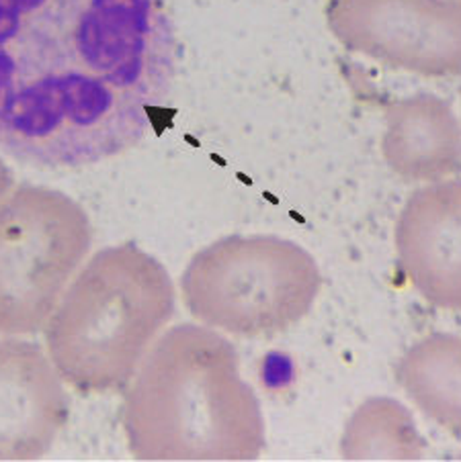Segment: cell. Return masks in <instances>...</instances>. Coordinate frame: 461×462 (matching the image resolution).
<instances>
[{
  "label": "cell",
  "instance_id": "cell-1",
  "mask_svg": "<svg viewBox=\"0 0 461 462\" xmlns=\"http://www.w3.org/2000/svg\"><path fill=\"white\" fill-rule=\"evenodd\" d=\"M165 0H0V152L82 168L136 148L173 95Z\"/></svg>",
  "mask_w": 461,
  "mask_h": 462
},
{
  "label": "cell",
  "instance_id": "cell-2",
  "mask_svg": "<svg viewBox=\"0 0 461 462\" xmlns=\"http://www.w3.org/2000/svg\"><path fill=\"white\" fill-rule=\"evenodd\" d=\"M127 450L148 462H244L265 450V418L240 356L207 326L160 336L126 387Z\"/></svg>",
  "mask_w": 461,
  "mask_h": 462
},
{
  "label": "cell",
  "instance_id": "cell-3",
  "mask_svg": "<svg viewBox=\"0 0 461 462\" xmlns=\"http://www.w3.org/2000/svg\"><path fill=\"white\" fill-rule=\"evenodd\" d=\"M171 274L140 245L92 256L45 323L50 360L82 395L123 391L174 315Z\"/></svg>",
  "mask_w": 461,
  "mask_h": 462
},
{
  "label": "cell",
  "instance_id": "cell-4",
  "mask_svg": "<svg viewBox=\"0 0 461 462\" xmlns=\"http://www.w3.org/2000/svg\"><path fill=\"white\" fill-rule=\"evenodd\" d=\"M322 274L312 254L275 236H232L199 250L181 276L187 311L215 332L268 337L312 311Z\"/></svg>",
  "mask_w": 461,
  "mask_h": 462
},
{
  "label": "cell",
  "instance_id": "cell-5",
  "mask_svg": "<svg viewBox=\"0 0 461 462\" xmlns=\"http://www.w3.org/2000/svg\"><path fill=\"white\" fill-rule=\"evenodd\" d=\"M92 245L82 207L45 187L14 189L0 201V334L45 328Z\"/></svg>",
  "mask_w": 461,
  "mask_h": 462
},
{
  "label": "cell",
  "instance_id": "cell-6",
  "mask_svg": "<svg viewBox=\"0 0 461 462\" xmlns=\"http://www.w3.org/2000/svg\"><path fill=\"white\" fill-rule=\"evenodd\" d=\"M326 25L349 51L394 70L461 76V0H328Z\"/></svg>",
  "mask_w": 461,
  "mask_h": 462
},
{
  "label": "cell",
  "instance_id": "cell-7",
  "mask_svg": "<svg viewBox=\"0 0 461 462\" xmlns=\"http://www.w3.org/2000/svg\"><path fill=\"white\" fill-rule=\"evenodd\" d=\"M398 264L427 303L461 311V180L414 190L398 215Z\"/></svg>",
  "mask_w": 461,
  "mask_h": 462
},
{
  "label": "cell",
  "instance_id": "cell-8",
  "mask_svg": "<svg viewBox=\"0 0 461 462\" xmlns=\"http://www.w3.org/2000/svg\"><path fill=\"white\" fill-rule=\"evenodd\" d=\"M68 418L64 381L40 346L0 340V462L43 458Z\"/></svg>",
  "mask_w": 461,
  "mask_h": 462
},
{
  "label": "cell",
  "instance_id": "cell-9",
  "mask_svg": "<svg viewBox=\"0 0 461 462\" xmlns=\"http://www.w3.org/2000/svg\"><path fill=\"white\" fill-rule=\"evenodd\" d=\"M381 153L404 182H439L461 172V125L445 98L417 92L383 106Z\"/></svg>",
  "mask_w": 461,
  "mask_h": 462
},
{
  "label": "cell",
  "instance_id": "cell-10",
  "mask_svg": "<svg viewBox=\"0 0 461 462\" xmlns=\"http://www.w3.org/2000/svg\"><path fill=\"white\" fill-rule=\"evenodd\" d=\"M396 381L425 418L461 436V337L433 334L412 344Z\"/></svg>",
  "mask_w": 461,
  "mask_h": 462
},
{
  "label": "cell",
  "instance_id": "cell-11",
  "mask_svg": "<svg viewBox=\"0 0 461 462\" xmlns=\"http://www.w3.org/2000/svg\"><path fill=\"white\" fill-rule=\"evenodd\" d=\"M338 450L343 460H420L427 444L402 403L372 397L344 423Z\"/></svg>",
  "mask_w": 461,
  "mask_h": 462
},
{
  "label": "cell",
  "instance_id": "cell-12",
  "mask_svg": "<svg viewBox=\"0 0 461 462\" xmlns=\"http://www.w3.org/2000/svg\"><path fill=\"white\" fill-rule=\"evenodd\" d=\"M11 189H13V174L9 172V168L0 162V201L9 195Z\"/></svg>",
  "mask_w": 461,
  "mask_h": 462
}]
</instances>
